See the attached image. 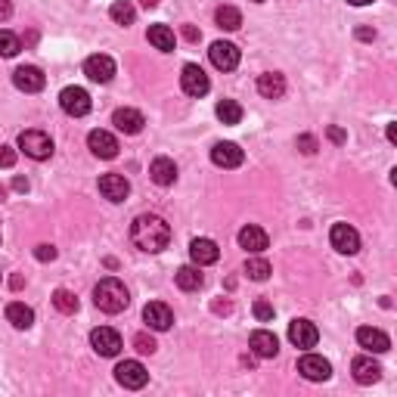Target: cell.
Returning <instances> with one entry per match:
<instances>
[{"instance_id": "cell-1", "label": "cell", "mask_w": 397, "mask_h": 397, "mask_svg": "<svg viewBox=\"0 0 397 397\" xmlns=\"http://www.w3.org/2000/svg\"><path fill=\"white\" fill-rule=\"evenodd\" d=\"M131 242L140 251H162V249H168V242H171L168 221L158 218V214H140V218H134Z\"/></svg>"}, {"instance_id": "cell-2", "label": "cell", "mask_w": 397, "mask_h": 397, "mask_svg": "<svg viewBox=\"0 0 397 397\" xmlns=\"http://www.w3.org/2000/svg\"><path fill=\"white\" fill-rule=\"evenodd\" d=\"M93 305L103 310V314H121V310L131 305V295H127V288L121 279L106 277L97 283V288H93Z\"/></svg>"}, {"instance_id": "cell-3", "label": "cell", "mask_w": 397, "mask_h": 397, "mask_svg": "<svg viewBox=\"0 0 397 397\" xmlns=\"http://www.w3.org/2000/svg\"><path fill=\"white\" fill-rule=\"evenodd\" d=\"M19 149L34 162H44V158L53 155V140L44 131H22L19 134Z\"/></svg>"}, {"instance_id": "cell-4", "label": "cell", "mask_w": 397, "mask_h": 397, "mask_svg": "<svg viewBox=\"0 0 397 397\" xmlns=\"http://www.w3.org/2000/svg\"><path fill=\"white\" fill-rule=\"evenodd\" d=\"M115 382H118L121 388L140 391V388L149 382V372H146V366H143L140 360H125V363L115 366Z\"/></svg>"}, {"instance_id": "cell-5", "label": "cell", "mask_w": 397, "mask_h": 397, "mask_svg": "<svg viewBox=\"0 0 397 397\" xmlns=\"http://www.w3.org/2000/svg\"><path fill=\"white\" fill-rule=\"evenodd\" d=\"M60 106L66 115H71V118H84L93 103H90V93L84 88H66L60 93Z\"/></svg>"}, {"instance_id": "cell-6", "label": "cell", "mask_w": 397, "mask_h": 397, "mask_svg": "<svg viewBox=\"0 0 397 397\" xmlns=\"http://www.w3.org/2000/svg\"><path fill=\"white\" fill-rule=\"evenodd\" d=\"M180 88H183L186 97H205V93L211 90V81H208V75L196 66V62H186L183 75H180Z\"/></svg>"}, {"instance_id": "cell-7", "label": "cell", "mask_w": 397, "mask_h": 397, "mask_svg": "<svg viewBox=\"0 0 397 397\" xmlns=\"http://www.w3.org/2000/svg\"><path fill=\"white\" fill-rule=\"evenodd\" d=\"M329 242L338 255H357L360 251V236L354 227H348V223H335L332 233H329Z\"/></svg>"}, {"instance_id": "cell-8", "label": "cell", "mask_w": 397, "mask_h": 397, "mask_svg": "<svg viewBox=\"0 0 397 397\" xmlns=\"http://www.w3.org/2000/svg\"><path fill=\"white\" fill-rule=\"evenodd\" d=\"M84 75L97 84H109L115 78V60L106 53H93V56H88V62H84Z\"/></svg>"}, {"instance_id": "cell-9", "label": "cell", "mask_w": 397, "mask_h": 397, "mask_svg": "<svg viewBox=\"0 0 397 397\" xmlns=\"http://www.w3.org/2000/svg\"><path fill=\"white\" fill-rule=\"evenodd\" d=\"M208 56H211V66L221 69V71H233L239 66V47L230 44V41H214L211 50H208Z\"/></svg>"}, {"instance_id": "cell-10", "label": "cell", "mask_w": 397, "mask_h": 397, "mask_svg": "<svg viewBox=\"0 0 397 397\" xmlns=\"http://www.w3.org/2000/svg\"><path fill=\"white\" fill-rule=\"evenodd\" d=\"M298 372L305 375L307 382H326L332 375V363L326 357H320V354H305V357L298 360Z\"/></svg>"}, {"instance_id": "cell-11", "label": "cell", "mask_w": 397, "mask_h": 397, "mask_svg": "<svg viewBox=\"0 0 397 397\" xmlns=\"http://www.w3.org/2000/svg\"><path fill=\"white\" fill-rule=\"evenodd\" d=\"M90 344L99 357H115V354L121 351V335L109 326H99V329L90 332Z\"/></svg>"}, {"instance_id": "cell-12", "label": "cell", "mask_w": 397, "mask_h": 397, "mask_svg": "<svg viewBox=\"0 0 397 397\" xmlns=\"http://www.w3.org/2000/svg\"><path fill=\"white\" fill-rule=\"evenodd\" d=\"M288 342H292L295 348H314V344L320 342V329L310 320H292L288 323Z\"/></svg>"}, {"instance_id": "cell-13", "label": "cell", "mask_w": 397, "mask_h": 397, "mask_svg": "<svg viewBox=\"0 0 397 397\" xmlns=\"http://www.w3.org/2000/svg\"><path fill=\"white\" fill-rule=\"evenodd\" d=\"M13 84H16L22 93H38V90H44L47 78L38 66H19L16 71H13Z\"/></svg>"}, {"instance_id": "cell-14", "label": "cell", "mask_w": 397, "mask_h": 397, "mask_svg": "<svg viewBox=\"0 0 397 397\" xmlns=\"http://www.w3.org/2000/svg\"><path fill=\"white\" fill-rule=\"evenodd\" d=\"M143 320H146L149 329L155 332H168L171 323H174V314H171L168 305H162V301H149L146 307H143Z\"/></svg>"}, {"instance_id": "cell-15", "label": "cell", "mask_w": 397, "mask_h": 397, "mask_svg": "<svg viewBox=\"0 0 397 397\" xmlns=\"http://www.w3.org/2000/svg\"><path fill=\"white\" fill-rule=\"evenodd\" d=\"M99 193L109 202H125L131 196V183H127L125 174H103L99 177Z\"/></svg>"}, {"instance_id": "cell-16", "label": "cell", "mask_w": 397, "mask_h": 397, "mask_svg": "<svg viewBox=\"0 0 397 397\" xmlns=\"http://www.w3.org/2000/svg\"><path fill=\"white\" fill-rule=\"evenodd\" d=\"M88 146L97 158H115L118 155V140L109 131H90L88 134Z\"/></svg>"}, {"instance_id": "cell-17", "label": "cell", "mask_w": 397, "mask_h": 397, "mask_svg": "<svg viewBox=\"0 0 397 397\" xmlns=\"http://www.w3.org/2000/svg\"><path fill=\"white\" fill-rule=\"evenodd\" d=\"M242 149L236 146V143H214V149H211V162L218 165V168H239L242 165Z\"/></svg>"}, {"instance_id": "cell-18", "label": "cell", "mask_w": 397, "mask_h": 397, "mask_svg": "<svg viewBox=\"0 0 397 397\" xmlns=\"http://www.w3.org/2000/svg\"><path fill=\"white\" fill-rule=\"evenodd\" d=\"M357 342H360V348H366L372 354H385L388 348H391V338H388L382 329H372V326H360L357 329Z\"/></svg>"}, {"instance_id": "cell-19", "label": "cell", "mask_w": 397, "mask_h": 397, "mask_svg": "<svg viewBox=\"0 0 397 397\" xmlns=\"http://www.w3.org/2000/svg\"><path fill=\"white\" fill-rule=\"evenodd\" d=\"M239 245H242L245 251H251V255H261L267 245H270V236H267L261 227L249 223V227H242V230H239Z\"/></svg>"}, {"instance_id": "cell-20", "label": "cell", "mask_w": 397, "mask_h": 397, "mask_svg": "<svg viewBox=\"0 0 397 397\" xmlns=\"http://www.w3.org/2000/svg\"><path fill=\"white\" fill-rule=\"evenodd\" d=\"M258 93H261L264 99H283L286 97V78L279 75V71H264V75L258 78Z\"/></svg>"}, {"instance_id": "cell-21", "label": "cell", "mask_w": 397, "mask_h": 397, "mask_svg": "<svg viewBox=\"0 0 397 397\" xmlns=\"http://www.w3.org/2000/svg\"><path fill=\"white\" fill-rule=\"evenodd\" d=\"M351 372H354V379H357L360 385H372V382L382 379V366L375 363L372 357H357L351 363Z\"/></svg>"}, {"instance_id": "cell-22", "label": "cell", "mask_w": 397, "mask_h": 397, "mask_svg": "<svg viewBox=\"0 0 397 397\" xmlns=\"http://www.w3.org/2000/svg\"><path fill=\"white\" fill-rule=\"evenodd\" d=\"M112 125L118 127L121 134H140L143 131V115L137 112V109H115V115H112Z\"/></svg>"}, {"instance_id": "cell-23", "label": "cell", "mask_w": 397, "mask_h": 397, "mask_svg": "<svg viewBox=\"0 0 397 397\" xmlns=\"http://www.w3.org/2000/svg\"><path fill=\"white\" fill-rule=\"evenodd\" d=\"M190 258L196 261L199 267H205V264H214L221 258V249L214 245L211 239H193L190 242Z\"/></svg>"}, {"instance_id": "cell-24", "label": "cell", "mask_w": 397, "mask_h": 397, "mask_svg": "<svg viewBox=\"0 0 397 397\" xmlns=\"http://www.w3.org/2000/svg\"><path fill=\"white\" fill-rule=\"evenodd\" d=\"M251 351L258 354V357H277V351H279V342H277V335L273 332H267V329H258V332H251Z\"/></svg>"}, {"instance_id": "cell-25", "label": "cell", "mask_w": 397, "mask_h": 397, "mask_svg": "<svg viewBox=\"0 0 397 397\" xmlns=\"http://www.w3.org/2000/svg\"><path fill=\"white\" fill-rule=\"evenodd\" d=\"M149 177H153L158 186H171L177 180V165L171 162V158H165V155L155 158V162L149 165Z\"/></svg>"}, {"instance_id": "cell-26", "label": "cell", "mask_w": 397, "mask_h": 397, "mask_svg": "<svg viewBox=\"0 0 397 397\" xmlns=\"http://www.w3.org/2000/svg\"><path fill=\"white\" fill-rule=\"evenodd\" d=\"M6 320L13 323V329H32L34 310L22 305V301H10V305H6Z\"/></svg>"}, {"instance_id": "cell-27", "label": "cell", "mask_w": 397, "mask_h": 397, "mask_svg": "<svg viewBox=\"0 0 397 397\" xmlns=\"http://www.w3.org/2000/svg\"><path fill=\"white\" fill-rule=\"evenodd\" d=\"M146 38H149V44H153L155 50H162V53H171V50H174V44H177L174 32H171L168 25H149Z\"/></svg>"}, {"instance_id": "cell-28", "label": "cell", "mask_w": 397, "mask_h": 397, "mask_svg": "<svg viewBox=\"0 0 397 397\" xmlns=\"http://www.w3.org/2000/svg\"><path fill=\"white\" fill-rule=\"evenodd\" d=\"M174 279H177V286L183 288V292H199L202 283H205V277L199 273V267H180V270L174 273Z\"/></svg>"}, {"instance_id": "cell-29", "label": "cell", "mask_w": 397, "mask_h": 397, "mask_svg": "<svg viewBox=\"0 0 397 397\" xmlns=\"http://www.w3.org/2000/svg\"><path fill=\"white\" fill-rule=\"evenodd\" d=\"M109 16H112V22L115 25H134V19H137V10H134V4L131 0H115L112 4V10H109Z\"/></svg>"}, {"instance_id": "cell-30", "label": "cell", "mask_w": 397, "mask_h": 397, "mask_svg": "<svg viewBox=\"0 0 397 397\" xmlns=\"http://www.w3.org/2000/svg\"><path fill=\"white\" fill-rule=\"evenodd\" d=\"M214 22H218L223 32H236V28L242 25V13L236 10V6H221V10L214 13Z\"/></svg>"}, {"instance_id": "cell-31", "label": "cell", "mask_w": 397, "mask_h": 397, "mask_svg": "<svg viewBox=\"0 0 397 397\" xmlns=\"http://www.w3.org/2000/svg\"><path fill=\"white\" fill-rule=\"evenodd\" d=\"M214 112H218V118L223 121V125H239L242 121V106L236 103V99H221Z\"/></svg>"}, {"instance_id": "cell-32", "label": "cell", "mask_w": 397, "mask_h": 397, "mask_svg": "<svg viewBox=\"0 0 397 397\" xmlns=\"http://www.w3.org/2000/svg\"><path fill=\"white\" fill-rule=\"evenodd\" d=\"M245 273H249V279H255V283H264V279L270 277V264H267L264 258H249V261H245Z\"/></svg>"}, {"instance_id": "cell-33", "label": "cell", "mask_w": 397, "mask_h": 397, "mask_svg": "<svg viewBox=\"0 0 397 397\" xmlns=\"http://www.w3.org/2000/svg\"><path fill=\"white\" fill-rule=\"evenodd\" d=\"M53 305H56V310H62V314H75L78 298L69 292V288H56V292H53Z\"/></svg>"}, {"instance_id": "cell-34", "label": "cell", "mask_w": 397, "mask_h": 397, "mask_svg": "<svg viewBox=\"0 0 397 397\" xmlns=\"http://www.w3.org/2000/svg\"><path fill=\"white\" fill-rule=\"evenodd\" d=\"M22 50V44H19V38L13 32H0V56L4 60H13V56Z\"/></svg>"}, {"instance_id": "cell-35", "label": "cell", "mask_w": 397, "mask_h": 397, "mask_svg": "<svg viewBox=\"0 0 397 397\" xmlns=\"http://www.w3.org/2000/svg\"><path fill=\"white\" fill-rule=\"evenodd\" d=\"M134 348L140 351V354H155L158 344H155V338H153V335H146V332H140V335L134 338Z\"/></svg>"}, {"instance_id": "cell-36", "label": "cell", "mask_w": 397, "mask_h": 397, "mask_svg": "<svg viewBox=\"0 0 397 397\" xmlns=\"http://www.w3.org/2000/svg\"><path fill=\"white\" fill-rule=\"evenodd\" d=\"M255 316H258L261 323L273 320V305H267V301H255Z\"/></svg>"}, {"instance_id": "cell-37", "label": "cell", "mask_w": 397, "mask_h": 397, "mask_svg": "<svg viewBox=\"0 0 397 397\" xmlns=\"http://www.w3.org/2000/svg\"><path fill=\"white\" fill-rule=\"evenodd\" d=\"M13 165H16V149L0 146V168H13Z\"/></svg>"}, {"instance_id": "cell-38", "label": "cell", "mask_w": 397, "mask_h": 397, "mask_svg": "<svg viewBox=\"0 0 397 397\" xmlns=\"http://www.w3.org/2000/svg\"><path fill=\"white\" fill-rule=\"evenodd\" d=\"M34 258H38V261H53V258H56V249H53V245H38V249H34Z\"/></svg>"}, {"instance_id": "cell-39", "label": "cell", "mask_w": 397, "mask_h": 397, "mask_svg": "<svg viewBox=\"0 0 397 397\" xmlns=\"http://www.w3.org/2000/svg\"><path fill=\"white\" fill-rule=\"evenodd\" d=\"M298 146H301V153H307V155L316 153V140H314V137H307V134L298 137Z\"/></svg>"}, {"instance_id": "cell-40", "label": "cell", "mask_w": 397, "mask_h": 397, "mask_svg": "<svg viewBox=\"0 0 397 397\" xmlns=\"http://www.w3.org/2000/svg\"><path fill=\"white\" fill-rule=\"evenodd\" d=\"M326 134H329V140H332V143H338V146H342V143H344V140H348V134H344V131H342V127H335V125H332V127H329V131H326Z\"/></svg>"}, {"instance_id": "cell-41", "label": "cell", "mask_w": 397, "mask_h": 397, "mask_svg": "<svg viewBox=\"0 0 397 397\" xmlns=\"http://www.w3.org/2000/svg\"><path fill=\"white\" fill-rule=\"evenodd\" d=\"M10 16H13V4L10 0H0V22H6Z\"/></svg>"}, {"instance_id": "cell-42", "label": "cell", "mask_w": 397, "mask_h": 397, "mask_svg": "<svg viewBox=\"0 0 397 397\" xmlns=\"http://www.w3.org/2000/svg\"><path fill=\"white\" fill-rule=\"evenodd\" d=\"M357 38H360V41H372L375 32H372V28H357Z\"/></svg>"}, {"instance_id": "cell-43", "label": "cell", "mask_w": 397, "mask_h": 397, "mask_svg": "<svg viewBox=\"0 0 397 397\" xmlns=\"http://www.w3.org/2000/svg\"><path fill=\"white\" fill-rule=\"evenodd\" d=\"M183 38H186V41H199V32H196L193 25H183Z\"/></svg>"}, {"instance_id": "cell-44", "label": "cell", "mask_w": 397, "mask_h": 397, "mask_svg": "<svg viewBox=\"0 0 397 397\" xmlns=\"http://www.w3.org/2000/svg\"><path fill=\"white\" fill-rule=\"evenodd\" d=\"M13 186H16L19 193H25V190H28V180H25V177H16V180H13Z\"/></svg>"}, {"instance_id": "cell-45", "label": "cell", "mask_w": 397, "mask_h": 397, "mask_svg": "<svg viewBox=\"0 0 397 397\" xmlns=\"http://www.w3.org/2000/svg\"><path fill=\"white\" fill-rule=\"evenodd\" d=\"M388 140L397 143V125H388Z\"/></svg>"}, {"instance_id": "cell-46", "label": "cell", "mask_w": 397, "mask_h": 397, "mask_svg": "<svg viewBox=\"0 0 397 397\" xmlns=\"http://www.w3.org/2000/svg\"><path fill=\"white\" fill-rule=\"evenodd\" d=\"M140 4L146 6V10H155V6H158V0H140Z\"/></svg>"}, {"instance_id": "cell-47", "label": "cell", "mask_w": 397, "mask_h": 397, "mask_svg": "<svg viewBox=\"0 0 397 397\" xmlns=\"http://www.w3.org/2000/svg\"><path fill=\"white\" fill-rule=\"evenodd\" d=\"M348 4H354V6H366V4H372V0H348Z\"/></svg>"}, {"instance_id": "cell-48", "label": "cell", "mask_w": 397, "mask_h": 397, "mask_svg": "<svg viewBox=\"0 0 397 397\" xmlns=\"http://www.w3.org/2000/svg\"><path fill=\"white\" fill-rule=\"evenodd\" d=\"M255 4H264V0H255Z\"/></svg>"}]
</instances>
